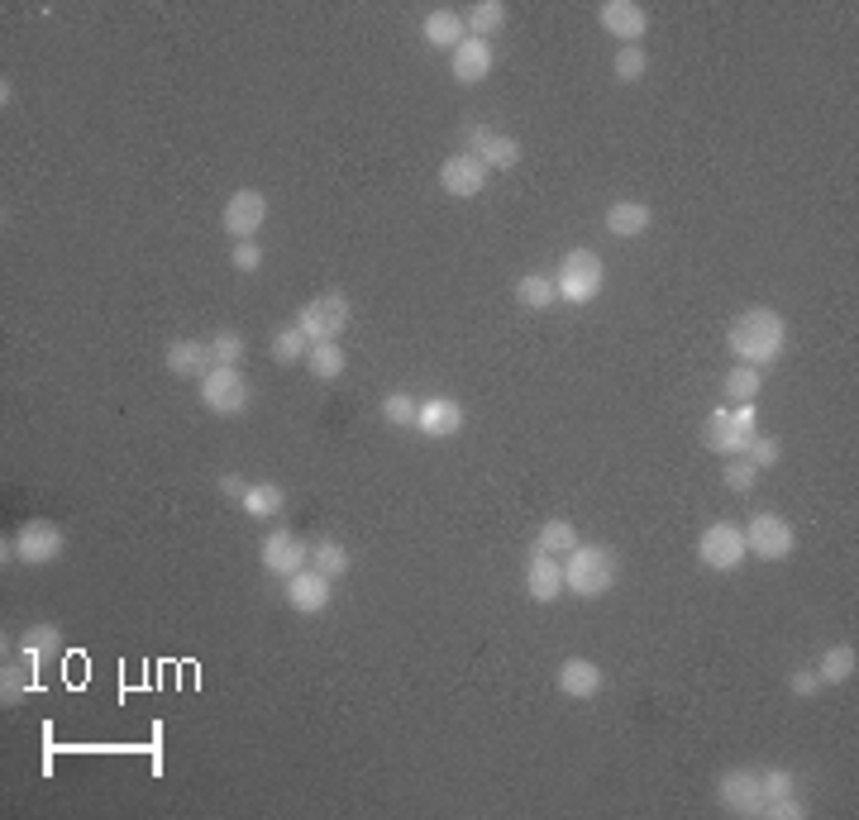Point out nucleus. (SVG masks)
<instances>
[{"mask_svg": "<svg viewBox=\"0 0 859 820\" xmlns=\"http://www.w3.org/2000/svg\"><path fill=\"white\" fill-rule=\"evenodd\" d=\"M726 339H731V354L745 368H764V363H773V358L783 354L787 324H783L779 310L755 306V310H745V316H735V324H731V334H726Z\"/></svg>", "mask_w": 859, "mask_h": 820, "instance_id": "f257e3e1", "label": "nucleus"}, {"mask_svg": "<svg viewBox=\"0 0 859 820\" xmlns=\"http://www.w3.org/2000/svg\"><path fill=\"white\" fill-rule=\"evenodd\" d=\"M564 587L573 597H606L620 577V563L606 544H578L573 553H564Z\"/></svg>", "mask_w": 859, "mask_h": 820, "instance_id": "f03ea898", "label": "nucleus"}, {"mask_svg": "<svg viewBox=\"0 0 859 820\" xmlns=\"http://www.w3.org/2000/svg\"><path fill=\"white\" fill-rule=\"evenodd\" d=\"M602 282H606L602 258H597L592 248H573V253H564V262H559L554 292H559V300H568V306H588V300L602 292Z\"/></svg>", "mask_w": 859, "mask_h": 820, "instance_id": "7ed1b4c3", "label": "nucleus"}, {"mask_svg": "<svg viewBox=\"0 0 859 820\" xmlns=\"http://www.w3.org/2000/svg\"><path fill=\"white\" fill-rule=\"evenodd\" d=\"M354 320V306L344 300L339 292H320L316 300H306L302 316H296V330L306 334L310 344H325V339H339Z\"/></svg>", "mask_w": 859, "mask_h": 820, "instance_id": "20e7f679", "label": "nucleus"}, {"mask_svg": "<svg viewBox=\"0 0 859 820\" xmlns=\"http://www.w3.org/2000/svg\"><path fill=\"white\" fill-rule=\"evenodd\" d=\"M740 535H745V553H755V559H787L793 553V544H797V535H793V525L783 521V515H773V511H759V515H749V525H740Z\"/></svg>", "mask_w": 859, "mask_h": 820, "instance_id": "39448f33", "label": "nucleus"}, {"mask_svg": "<svg viewBox=\"0 0 859 820\" xmlns=\"http://www.w3.org/2000/svg\"><path fill=\"white\" fill-rule=\"evenodd\" d=\"M697 559L707 563L711 573H735L740 563H745V535H740V525H731V521L707 525L697 539Z\"/></svg>", "mask_w": 859, "mask_h": 820, "instance_id": "423d86ee", "label": "nucleus"}, {"mask_svg": "<svg viewBox=\"0 0 859 820\" xmlns=\"http://www.w3.org/2000/svg\"><path fill=\"white\" fill-rule=\"evenodd\" d=\"M716 797H721V806L731 816H764V806H769L759 773H749V768H726L716 778Z\"/></svg>", "mask_w": 859, "mask_h": 820, "instance_id": "0eeeda50", "label": "nucleus"}, {"mask_svg": "<svg viewBox=\"0 0 859 820\" xmlns=\"http://www.w3.org/2000/svg\"><path fill=\"white\" fill-rule=\"evenodd\" d=\"M201 401L215 415H239V410H248V382L239 368H210L206 377H201Z\"/></svg>", "mask_w": 859, "mask_h": 820, "instance_id": "6e6552de", "label": "nucleus"}, {"mask_svg": "<svg viewBox=\"0 0 859 820\" xmlns=\"http://www.w3.org/2000/svg\"><path fill=\"white\" fill-rule=\"evenodd\" d=\"M262 568L272 577H292L310 568V544L302 535H292V529H272L268 539H262Z\"/></svg>", "mask_w": 859, "mask_h": 820, "instance_id": "1a4fd4ad", "label": "nucleus"}, {"mask_svg": "<svg viewBox=\"0 0 859 820\" xmlns=\"http://www.w3.org/2000/svg\"><path fill=\"white\" fill-rule=\"evenodd\" d=\"M57 553H63V529L53 521H29L20 525L15 535V559L29 563V568H43V563H53Z\"/></svg>", "mask_w": 859, "mask_h": 820, "instance_id": "9d476101", "label": "nucleus"}, {"mask_svg": "<svg viewBox=\"0 0 859 820\" xmlns=\"http://www.w3.org/2000/svg\"><path fill=\"white\" fill-rule=\"evenodd\" d=\"M262 220H268V196H262V191L244 187V191H234V196L225 201V229H230L234 244H239V239H254L262 229Z\"/></svg>", "mask_w": 859, "mask_h": 820, "instance_id": "9b49d317", "label": "nucleus"}, {"mask_svg": "<svg viewBox=\"0 0 859 820\" xmlns=\"http://www.w3.org/2000/svg\"><path fill=\"white\" fill-rule=\"evenodd\" d=\"M597 20H602V29L612 34L620 48H626V43H640L644 29H650V10L636 5V0H606V5L597 10Z\"/></svg>", "mask_w": 859, "mask_h": 820, "instance_id": "f8f14e48", "label": "nucleus"}, {"mask_svg": "<svg viewBox=\"0 0 859 820\" xmlns=\"http://www.w3.org/2000/svg\"><path fill=\"white\" fill-rule=\"evenodd\" d=\"M469 153L487 167V172H492V167H516L521 163V143L511 134H497V129H487V125L469 129Z\"/></svg>", "mask_w": 859, "mask_h": 820, "instance_id": "ddd939ff", "label": "nucleus"}, {"mask_svg": "<svg viewBox=\"0 0 859 820\" xmlns=\"http://www.w3.org/2000/svg\"><path fill=\"white\" fill-rule=\"evenodd\" d=\"M439 187H445L449 196L469 201L487 187V167L477 163L473 153H453V158H445V167H439Z\"/></svg>", "mask_w": 859, "mask_h": 820, "instance_id": "4468645a", "label": "nucleus"}, {"mask_svg": "<svg viewBox=\"0 0 859 820\" xmlns=\"http://www.w3.org/2000/svg\"><path fill=\"white\" fill-rule=\"evenodd\" d=\"M286 601H292V611L302 615H320L330 606V577L316 573V568H302L286 577Z\"/></svg>", "mask_w": 859, "mask_h": 820, "instance_id": "2eb2a0df", "label": "nucleus"}, {"mask_svg": "<svg viewBox=\"0 0 859 820\" xmlns=\"http://www.w3.org/2000/svg\"><path fill=\"white\" fill-rule=\"evenodd\" d=\"M449 72H453V81H459V87H477V81H487V72H492V43L473 39V34H469V39L453 48Z\"/></svg>", "mask_w": 859, "mask_h": 820, "instance_id": "dca6fc26", "label": "nucleus"}, {"mask_svg": "<svg viewBox=\"0 0 859 820\" xmlns=\"http://www.w3.org/2000/svg\"><path fill=\"white\" fill-rule=\"evenodd\" d=\"M554 687L573 702H588V696L602 692V668H597L592 658H564L554 672Z\"/></svg>", "mask_w": 859, "mask_h": 820, "instance_id": "f3484780", "label": "nucleus"}, {"mask_svg": "<svg viewBox=\"0 0 859 820\" xmlns=\"http://www.w3.org/2000/svg\"><path fill=\"white\" fill-rule=\"evenodd\" d=\"M415 430L435 434V439H449V434L463 430V406L453 401V396H430V401H421V410H415Z\"/></svg>", "mask_w": 859, "mask_h": 820, "instance_id": "a211bd4d", "label": "nucleus"}, {"mask_svg": "<svg viewBox=\"0 0 859 820\" xmlns=\"http://www.w3.org/2000/svg\"><path fill=\"white\" fill-rule=\"evenodd\" d=\"M525 592H530V601H554L564 592V563L554 553L535 549V559L525 563Z\"/></svg>", "mask_w": 859, "mask_h": 820, "instance_id": "6ab92c4d", "label": "nucleus"}, {"mask_svg": "<svg viewBox=\"0 0 859 820\" xmlns=\"http://www.w3.org/2000/svg\"><path fill=\"white\" fill-rule=\"evenodd\" d=\"M163 363H167V372H172V377H206V372L215 368V363H210V344H201V339H177V344H167Z\"/></svg>", "mask_w": 859, "mask_h": 820, "instance_id": "aec40b11", "label": "nucleus"}, {"mask_svg": "<svg viewBox=\"0 0 859 820\" xmlns=\"http://www.w3.org/2000/svg\"><path fill=\"white\" fill-rule=\"evenodd\" d=\"M702 439H707V449H711V453H726V458H731V453L745 449L749 434L735 425L731 406H721V410H711V415H707V425H702Z\"/></svg>", "mask_w": 859, "mask_h": 820, "instance_id": "412c9836", "label": "nucleus"}, {"mask_svg": "<svg viewBox=\"0 0 859 820\" xmlns=\"http://www.w3.org/2000/svg\"><path fill=\"white\" fill-rule=\"evenodd\" d=\"M463 39H469V20L459 15V10H449V5H439V10H430L425 15V43L430 48H459Z\"/></svg>", "mask_w": 859, "mask_h": 820, "instance_id": "4be33fe9", "label": "nucleus"}, {"mask_svg": "<svg viewBox=\"0 0 859 820\" xmlns=\"http://www.w3.org/2000/svg\"><path fill=\"white\" fill-rule=\"evenodd\" d=\"M650 205L644 201H616L612 210H606V229H612L616 239H640L644 229H650Z\"/></svg>", "mask_w": 859, "mask_h": 820, "instance_id": "5701e85b", "label": "nucleus"}, {"mask_svg": "<svg viewBox=\"0 0 859 820\" xmlns=\"http://www.w3.org/2000/svg\"><path fill=\"white\" fill-rule=\"evenodd\" d=\"M34 672H39V663H34V658H15V663H5V672H0V678H5V682H0V702H20V696H29V692H39V678H34Z\"/></svg>", "mask_w": 859, "mask_h": 820, "instance_id": "b1692460", "label": "nucleus"}, {"mask_svg": "<svg viewBox=\"0 0 859 820\" xmlns=\"http://www.w3.org/2000/svg\"><path fill=\"white\" fill-rule=\"evenodd\" d=\"M855 668H859L855 644H831L826 654H821L817 678H821V687H841V682H850V678H855Z\"/></svg>", "mask_w": 859, "mask_h": 820, "instance_id": "393cba45", "label": "nucleus"}, {"mask_svg": "<svg viewBox=\"0 0 859 820\" xmlns=\"http://www.w3.org/2000/svg\"><path fill=\"white\" fill-rule=\"evenodd\" d=\"M310 568L325 573L334 582V577H344L354 568V559H349V549H344L339 539H316V544H310Z\"/></svg>", "mask_w": 859, "mask_h": 820, "instance_id": "a878e982", "label": "nucleus"}, {"mask_svg": "<svg viewBox=\"0 0 859 820\" xmlns=\"http://www.w3.org/2000/svg\"><path fill=\"white\" fill-rule=\"evenodd\" d=\"M759 387H764V372H759V368H745V363L731 368V372L721 377V396H726V401H735V406L755 401Z\"/></svg>", "mask_w": 859, "mask_h": 820, "instance_id": "bb28decb", "label": "nucleus"}, {"mask_svg": "<svg viewBox=\"0 0 859 820\" xmlns=\"http://www.w3.org/2000/svg\"><path fill=\"white\" fill-rule=\"evenodd\" d=\"M516 300L525 310H549L559 300V292H554V277H544V272H530V277H521L516 282Z\"/></svg>", "mask_w": 859, "mask_h": 820, "instance_id": "cd10ccee", "label": "nucleus"}, {"mask_svg": "<svg viewBox=\"0 0 859 820\" xmlns=\"http://www.w3.org/2000/svg\"><path fill=\"white\" fill-rule=\"evenodd\" d=\"M535 549H540V553H554V559H564V553L578 549V529H573L568 521H544L540 535H535Z\"/></svg>", "mask_w": 859, "mask_h": 820, "instance_id": "c85d7f7f", "label": "nucleus"}, {"mask_svg": "<svg viewBox=\"0 0 859 820\" xmlns=\"http://www.w3.org/2000/svg\"><path fill=\"white\" fill-rule=\"evenodd\" d=\"M497 29H507V5L501 0H477L469 10V34L473 39H492Z\"/></svg>", "mask_w": 859, "mask_h": 820, "instance_id": "c756f323", "label": "nucleus"}, {"mask_svg": "<svg viewBox=\"0 0 859 820\" xmlns=\"http://www.w3.org/2000/svg\"><path fill=\"white\" fill-rule=\"evenodd\" d=\"M282 501H286V497H282L278 482H254V487L244 491V501H239V505H244L248 515H258V521H268V515L282 511Z\"/></svg>", "mask_w": 859, "mask_h": 820, "instance_id": "7c9ffc66", "label": "nucleus"}, {"mask_svg": "<svg viewBox=\"0 0 859 820\" xmlns=\"http://www.w3.org/2000/svg\"><path fill=\"white\" fill-rule=\"evenodd\" d=\"M344 348H339V339H325V344H310V354H306V368L316 372V377H339L344 372Z\"/></svg>", "mask_w": 859, "mask_h": 820, "instance_id": "2f4dec72", "label": "nucleus"}, {"mask_svg": "<svg viewBox=\"0 0 859 820\" xmlns=\"http://www.w3.org/2000/svg\"><path fill=\"white\" fill-rule=\"evenodd\" d=\"M306 354H310V339L296 330V324L272 334V358H278V363H306Z\"/></svg>", "mask_w": 859, "mask_h": 820, "instance_id": "473e14b6", "label": "nucleus"}, {"mask_svg": "<svg viewBox=\"0 0 859 820\" xmlns=\"http://www.w3.org/2000/svg\"><path fill=\"white\" fill-rule=\"evenodd\" d=\"M244 334H234V330H220L210 339V363L215 368H239V358H244Z\"/></svg>", "mask_w": 859, "mask_h": 820, "instance_id": "72a5a7b5", "label": "nucleus"}, {"mask_svg": "<svg viewBox=\"0 0 859 820\" xmlns=\"http://www.w3.org/2000/svg\"><path fill=\"white\" fill-rule=\"evenodd\" d=\"M53 649H57V630H53V625H29L24 639H20V654L34 658V663H39L43 654H53Z\"/></svg>", "mask_w": 859, "mask_h": 820, "instance_id": "f704fd0d", "label": "nucleus"}, {"mask_svg": "<svg viewBox=\"0 0 859 820\" xmlns=\"http://www.w3.org/2000/svg\"><path fill=\"white\" fill-rule=\"evenodd\" d=\"M726 487H731V491H755V482H759V467L755 463H749V458L745 453H731V458H726Z\"/></svg>", "mask_w": 859, "mask_h": 820, "instance_id": "c9c22d12", "label": "nucleus"}, {"mask_svg": "<svg viewBox=\"0 0 859 820\" xmlns=\"http://www.w3.org/2000/svg\"><path fill=\"white\" fill-rule=\"evenodd\" d=\"M740 453H745L755 467H773V463H779V453H783V444L773 439V434H749Z\"/></svg>", "mask_w": 859, "mask_h": 820, "instance_id": "e433bc0d", "label": "nucleus"}, {"mask_svg": "<svg viewBox=\"0 0 859 820\" xmlns=\"http://www.w3.org/2000/svg\"><path fill=\"white\" fill-rule=\"evenodd\" d=\"M616 81H640L644 77V67H650V57H644V48L640 43H626V48H620V53H616Z\"/></svg>", "mask_w": 859, "mask_h": 820, "instance_id": "4c0bfd02", "label": "nucleus"}, {"mask_svg": "<svg viewBox=\"0 0 859 820\" xmlns=\"http://www.w3.org/2000/svg\"><path fill=\"white\" fill-rule=\"evenodd\" d=\"M415 410H421V401H411L406 392H392L387 401H382V415H387V425H415Z\"/></svg>", "mask_w": 859, "mask_h": 820, "instance_id": "58836bf2", "label": "nucleus"}, {"mask_svg": "<svg viewBox=\"0 0 859 820\" xmlns=\"http://www.w3.org/2000/svg\"><path fill=\"white\" fill-rule=\"evenodd\" d=\"M759 782H764V797H787V792L797 787V778L787 773V768H769V773H759Z\"/></svg>", "mask_w": 859, "mask_h": 820, "instance_id": "ea45409f", "label": "nucleus"}, {"mask_svg": "<svg viewBox=\"0 0 859 820\" xmlns=\"http://www.w3.org/2000/svg\"><path fill=\"white\" fill-rule=\"evenodd\" d=\"M230 262H234L239 272H258L262 268V248L254 244V239H239L234 253H230Z\"/></svg>", "mask_w": 859, "mask_h": 820, "instance_id": "a19ab883", "label": "nucleus"}, {"mask_svg": "<svg viewBox=\"0 0 859 820\" xmlns=\"http://www.w3.org/2000/svg\"><path fill=\"white\" fill-rule=\"evenodd\" d=\"M764 816H773V820H803L807 816V806L787 792V797H773L769 806H764Z\"/></svg>", "mask_w": 859, "mask_h": 820, "instance_id": "79ce46f5", "label": "nucleus"}, {"mask_svg": "<svg viewBox=\"0 0 859 820\" xmlns=\"http://www.w3.org/2000/svg\"><path fill=\"white\" fill-rule=\"evenodd\" d=\"M787 692H793V696H817L821 692V678L811 668H797L793 678H787Z\"/></svg>", "mask_w": 859, "mask_h": 820, "instance_id": "37998d69", "label": "nucleus"}, {"mask_svg": "<svg viewBox=\"0 0 859 820\" xmlns=\"http://www.w3.org/2000/svg\"><path fill=\"white\" fill-rule=\"evenodd\" d=\"M220 491H225V497H230V501H244L248 482H244V477H234V473H225V477H220Z\"/></svg>", "mask_w": 859, "mask_h": 820, "instance_id": "c03bdc74", "label": "nucleus"}]
</instances>
